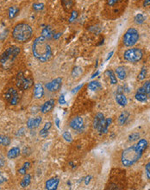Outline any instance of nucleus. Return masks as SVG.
<instances>
[{
    "label": "nucleus",
    "mask_w": 150,
    "mask_h": 190,
    "mask_svg": "<svg viewBox=\"0 0 150 190\" xmlns=\"http://www.w3.org/2000/svg\"><path fill=\"white\" fill-rule=\"evenodd\" d=\"M148 143L145 138H141L138 143L124 149L121 156V162L124 167H130L135 164L147 149Z\"/></svg>",
    "instance_id": "nucleus-1"
},
{
    "label": "nucleus",
    "mask_w": 150,
    "mask_h": 190,
    "mask_svg": "<svg viewBox=\"0 0 150 190\" xmlns=\"http://www.w3.org/2000/svg\"><path fill=\"white\" fill-rule=\"evenodd\" d=\"M32 52L34 56L41 62H46L52 57V49L42 36L37 37L32 45Z\"/></svg>",
    "instance_id": "nucleus-2"
},
{
    "label": "nucleus",
    "mask_w": 150,
    "mask_h": 190,
    "mask_svg": "<svg viewBox=\"0 0 150 190\" xmlns=\"http://www.w3.org/2000/svg\"><path fill=\"white\" fill-rule=\"evenodd\" d=\"M33 35V30L31 26L25 23L18 24L15 26L12 31V37L18 43L28 42Z\"/></svg>",
    "instance_id": "nucleus-3"
},
{
    "label": "nucleus",
    "mask_w": 150,
    "mask_h": 190,
    "mask_svg": "<svg viewBox=\"0 0 150 190\" xmlns=\"http://www.w3.org/2000/svg\"><path fill=\"white\" fill-rule=\"evenodd\" d=\"M21 49L17 46L10 47L6 49L0 56V65L4 69H9L11 68L13 62L20 54Z\"/></svg>",
    "instance_id": "nucleus-4"
},
{
    "label": "nucleus",
    "mask_w": 150,
    "mask_h": 190,
    "mask_svg": "<svg viewBox=\"0 0 150 190\" xmlns=\"http://www.w3.org/2000/svg\"><path fill=\"white\" fill-rule=\"evenodd\" d=\"M139 40V32L134 28H129L123 36L122 42L126 47L134 46Z\"/></svg>",
    "instance_id": "nucleus-5"
},
{
    "label": "nucleus",
    "mask_w": 150,
    "mask_h": 190,
    "mask_svg": "<svg viewBox=\"0 0 150 190\" xmlns=\"http://www.w3.org/2000/svg\"><path fill=\"white\" fill-rule=\"evenodd\" d=\"M123 57H124L125 61H127L128 62H137L142 59L143 51L138 48L129 49L124 52Z\"/></svg>",
    "instance_id": "nucleus-6"
},
{
    "label": "nucleus",
    "mask_w": 150,
    "mask_h": 190,
    "mask_svg": "<svg viewBox=\"0 0 150 190\" xmlns=\"http://www.w3.org/2000/svg\"><path fill=\"white\" fill-rule=\"evenodd\" d=\"M33 86V80L26 76L24 72H20L17 74V87L20 90H27Z\"/></svg>",
    "instance_id": "nucleus-7"
},
{
    "label": "nucleus",
    "mask_w": 150,
    "mask_h": 190,
    "mask_svg": "<svg viewBox=\"0 0 150 190\" xmlns=\"http://www.w3.org/2000/svg\"><path fill=\"white\" fill-rule=\"evenodd\" d=\"M5 98L6 101L9 102L11 105H17L20 100V96L18 94V92L14 88H9L5 93Z\"/></svg>",
    "instance_id": "nucleus-8"
},
{
    "label": "nucleus",
    "mask_w": 150,
    "mask_h": 190,
    "mask_svg": "<svg viewBox=\"0 0 150 190\" xmlns=\"http://www.w3.org/2000/svg\"><path fill=\"white\" fill-rule=\"evenodd\" d=\"M62 85V79L61 78H56L54 80H52L49 83H47L45 85V87L50 91V92H57L61 89Z\"/></svg>",
    "instance_id": "nucleus-9"
},
{
    "label": "nucleus",
    "mask_w": 150,
    "mask_h": 190,
    "mask_svg": "<svg viewBox=\"0 0 150 190\" xmlns=\"http://www.w3.org/2000/svg\"><path fill=\"white\" fill-rule=\"evenodd\" d=\"M70 127L77 131H80L83 130L84 127V120L80 117H75L73 118L70 122Z\"/></svg>",
    "instance_id": "nucleus-10"
},
{
    "label": "nucleus",
    "mask_w": 150,
    "mask_h": 190,
    "mask_svg": "<svg viewBox=\"0 0 150 190\" xmlns=\"http://www.w3.org/2000/svg\"><path fill=\"white\" fill-rule=\"evenodd\" d=\"M112 122V118H109L107 119H104L101 124L97 128V130L98 131L99 134H105L107 133L108 131V129H109V126L110 125Z\"/></svg>",
    "instance_id": "nucleus-11"
},
{
    "label": "nucleus",
    "mask_w": 150,
    "mask_h": 190,
    "mask_svg": "<svg viewBox=\"0 0 150 190\" xmlns=\"http://www.w3.org/2000/svg\"><path fill=\"white\" fill-rule=\"evenodd\" d=\"M59 183H60V179L57 177H53L46 181L45 187L46 189H48V190H54L57 188Z\"/></svg>",
    "instance_id": "nucleus-12"
},
{
    "label": "nucleus",
    "mask_w": 150,
    "mask_h": 190,
    "mask_svg": "<svg viewBox=\"0 0 150 190\" xmlns=\"http://www.w3.org/2000/svg\"><path fill=\"white\" fill-rule=\"evenodd\" d=\"M54 105H55V100L54 99H49V100H48L47 102H45L42 105V107H41V112H42V113H47V112H49L53 108H54Z\"/></svg>",
    "instance_id": "nucleus-13"
},
{
    "label": "nucleus",
    "mask_w": 150,
    "mask_h": 190,
    "mask_svg": "<svg viewBox=\"0 0 150 190\" xmlns=\"http://www.w3.org/2000/svg\"><path fill=\"white\" fill-rule=\"evenodd\" d=\"M42 118L41 117H36L35 118H30L27 122V127L29 129H36L39 127V125L42 123Z\"/></svg>",
    "instance_id": "nucleus-14"
},
{
    "label": "nucleus",
    "mask_w": 150,
    "mask_h": 190,
    "mask_svg": "<svg viewBox=\"0 0 150 190\" xmlns=\"http://www.w3.org/2000/svg\"><path fill=\"white\" fill-rule=\"evenodd\" d=\"M44 95V88L41 83H36L35 85V90H34V97L36 99H41Z\"/></svg>",
    "instance_id": "nucleus-15"
},
{
    "label": "nucleus",
    "mask_w": 150,
    "mask_h": 190,
    "mask_svg": "<svg viewBox=\"0 0 150 190\" xmlns=\"http://www.w3.org/2000/svg\"><path fill=\"white\" fill-rule=\"evenodd\" d=\"M116 101L120 106H126L128 104V99L123 94V93H116Z\"/></svg>",
    "instance_id": "nucleus-16"
},
{
    "label": "nucleus",
    "mask_w": 150,
    "mask_h": 190,
    "mask_svg": "<svg viewBox=\"0 0 150 190\" xmlns=\"http://www.w3.org/2000/svg\"><path fill=\"white\" fill-rule=\"evenodd\" d=\"M104 119H105V118H104V114L101 113V112H98V113L95 116L94 120H93V127H94V129L97 130V128L100 125V124H101Z\"/></svg>",
    "instance_id": "nucleus-17"
},
{
    "label": "nucleus",
    "mask_w": 150,
    "mask_h": 190,
    "mask_svg": "<svg viewBox=\"0 0 150 190\" xmlns=\"http://www.w3.org/2000/svg\"><path fill=\"white\" fill-rule=\"evenodd\" d=\"M116 74L118 77V79H120L121 80H123L126 79L127 77V73L126 70L123 67H118L116 68Z\"/></svg>",
    "instance_id": "nucleus-18"
},
{
    "label": "nucleus",
    "mask_w": 150,
    "mask_h": 190,
    "mask_svg": "<svg viewBox=\"0 0 150 190\" xmlns=\"http://www.w3.org/2000/svg\"><path fill=\"white\" fill-rule=\"evenodd\" d=\"M19 155H20V149L18 147H13L12 149H11L9 150L7 156H8L9 159H15Z\"/></svg>",
    "instance_id": "nucleus-19"
},
{
    "label": "nucleus",
    "mask_w": 150,
    "mask_h": 190,
    "mask_svg": "<svg viewBox=\"0 0 150 190\" xmlns=\"http://www.w3.org/2000/svg\"><path fill=\"white\" fill-rule=\"evenodd\" d=\"M51 126H52V123H51V122H47V123L45 124L44 127L41 130V131H40V136H41L42 137H43V138H46V137H48V131H49Z\"/></svg>",
    "instance_id": "nucleus-20"
},
{
    "label": "nucleus",
    "mask_w": 150,
    "mask_h": 190,
    "mask_svg": "<svg viewBox=\"0 0 150 190\" xmlns=\"http://www.w3.org/2000/svg\"><path fill=\"white\" fill-rule=\"evenodd\" d=\"M128 117H129V112H127V111H123V112L120 114V116H119V118H118V124H119L120 125L125 124V123H126V121L128 120Z\"/></svg>",
    "instance_id": "nucleus-21"
},
{
    "label": "nucleus",
    "mask_w": 150,
    "mask_h": 190,
    "mask_svg": "<svg viewBox=\"0 0 150 190\" xmlns=\"http://www.w3.org/2000/svg\"><path fill=\"white\" fill-rule=\"evenodd\" d=\"M105 74L108 75V77H109V79H110V84L115 85V84H116V83H117V79H116V74H114V72H113L112 70L108 69V70H106Z\"/></svg>",
    "instance_id": "nucleus-22"
},
{
    "label": "nucleus",
    "mask_w": 150,
    "mask_h": 190,
    "mask_svg": "<svg viewBox=\"0 0 150 190\" xmlns=\"http://www.w3.org/2000/svg\"><path fill=\"white\" fill-rule=\"evenodd\" d=\"M135 98L136 100L140 101V102H146L147 100V94L145 93H141V92H137L135 95Z\"/></svg>",
    "instance_id": "nucleus-23"
},
{
    "label": "nucleus",
    "mask_w": 150,
    "mask_h": 190,
    "mask_svg": "<svg viewBox=\"0 0 150 190\" xmlns=\"http://www.w3.org/2000/svg\"><path fill=\"white\" fill-rule=\"evenodd\" d=\"M30 182H31V176H30V174H24V177L23 178L20 185L22 187L24 188V187H27L30 184Z\"/></svg>",
    "instance_id": "nucleus-24"
},
{
    "label": "nucleus",
    "mask_w": 150,
    "mask_h": 190,
    "mask_svg": "<svg viewBox=\"0 0 150 190\" xmlns=\"http://www.w3.org/2000/svg\"><path fill=\"white\" fill-rule=\"evenodd\" d=\"M42 37H45L46 39H49L53 37V32L51 30V29L49 27H46L42 30Z\"/></svg>",
    "instance_id": "nucleus-25"
},
{
    "label": "nucleus",
    "mask_w": 150,
    "mask_h": 190,
    "mask_svg": "<svg viewBox=\"0 0 150 190\" xmlns=\"http://www.w3.org/2000/svg\"><path fill=\"white\" fill-rule=\"evenodd\" d=\"M11 143V139L9 137L6 136H0V145L2 146H8Z\"/></svg>",
    "instance_id": "nucleus-26"
},
{
    "label": "nucleus",
    "mask_w": 150,
    "mask_h": 190,
    "mask_svg": "<svg viewBox=\"0 0 150 190\" xmlns=\"http://www.w3.org/2000/svg\"><path fill=\"white\" fill-rule=\"evenodd\" d=\"M61 3L66 11H69L73 7V0H61Z\"/></svg>",
    "instance_id": "nucleus-27"
},
{
    "label": "nucleus",
    "mask_w": 150,
    "mask_h": 190,
    "mask_svg": "<svg viewBox=\"0 0 150 190\" xmlns=\"http://www.w3.org/2000/svg\"><path fill=\"white\" fill-rule=\"evenodd\" d=\"M18 11H19V9H18L17 6H12V7H11L10 10H9V17H10V18H15V17L17 15Z\"/></svg>",
    "instance_id": "nucleus-28"
},
{
    "label": "nucleus",
    "mask_w": 150,
    "mask_h": 190,
    "mask_svg": "<svg viewBox=\"0 0 150 190\" xmlns=\"http://www.w3.org/2000/svg\"><path fill=\"white\" fill-rule=\"evenodd\" d=\"M100 87H101V85L98 81H91L88 84V88L91 91H96Z\"/></svg>",
    "instance_id": "nucleus-29"
},
{
    "label": "nucleus",
    "mask_w": 150,
    "mask_h": 190,
    "mask_svg": "<svg viewBox=\"0 0 150 190\" xmlns=\"http://www.w3.org/2000/svg\"><path fill=\"white\" fill-rule=\"evenodd\" d=\"M134 21L137 24H142L145 21V17L141 13H139V14L135 15V17L134 18Z\"/></svg>",
    "instance_id": "nucleus-30"
},
{
    "label": "nucleus",
    "mask_w": 150,
    "mask_h": 190,
    "mask_svg": "<svg viewBox=\"0 0 150 190\" xmlns=\"http://www.w3.org/2000/svg\"><path fill=\"white\" fill-rule=\"evenodd\" d=\"M82 73H83V69L80 67H76L73 68V70L72 72V75L73 78H78L82 74Z\"/></svg>",
    "instance_id": "nucleus-31"
},
{
    "label": "nucleus",
    "mask_w": 150,
    "mask_h": 190,
    "mask_svg": "<svg viewBox=\"0 0 150 190\" xmlns=\"http://www.w3.org/2000/svg\"><path fill=\"white\" fill-rule=\"evenodd\" d=\"M146 76H147V68H146L145 67H143V68H141V72H140L139 74H138L137 80H140V81H141V80H143L146 78Z\"/></svg>",
    "instance_id": "nucleus-32"
},
{
    "label": "nucleus",
    "mask_w": 150,
    "mask_h": 190,
    "mask_svg": "<svg viewBox=\"0 0 150 190\" xmlns=\"http://www.w3.org/2000/svg\"><path fill=\"white\" fill-rule=\"evenodd\" d=\"M30 162H24V164L23 165V167L18 170L19 174H26V173H27V169L30 168Z\"/></svg>",
    "instance_id": "nucleus-33"
},
{
    "label": "nucleus",
    "mask_w": 150,
    "mask_h": 190,
    "mask_svg": "<svg viewBox=\"0 0 150 190\" xmlns=\"http://www.w3.org/2000/svg\"><path fill=\"white\" fill-rule=\"evenodd\" d=\"M62 137L68 143H71L73 141V137H72V135L69 131H64L63 134H62Z\"/></svg>",
    "instance_id": "nucleus-34"
},
{
    "label": "nucleus",
    "mask_w": 150,
    "mask_h": 190,
    "mask_svg": "<svg viewBox=\"0 0 150 190\" xmlns=\"http://www.w3.org/2000/svg\"><path fill=\"white\" fill-rule=\"evenodd\" d=\"M140 137V134L137 133V132H135V133H132L129 135L128 137V141L130 142H135V141H137Z\"/></svg>",
    "instance_id": "nucleus-35"
},
{
    "label": "nucleus",
    "mask_w": 150,
    "mask_h": 190,
    "mask_svg": "<svg viewBox=\"0 0 150 190\" xmlns=\"http://www.w3.org/2000/svg\"><path fill=\"white\" fill-rule=\"evenodd\" d=\"M141 87L144 89L145 93H146L147 94H148L149 92H150V81H146Z\"/></svg>",
    "instance_id": "nucleus-36"
},
{
    "label": "nucleus",
    "mask_w": 150,
    "mask_h": 190,
    "mask_svg": "<svg viewBox=\"0 0 150 190\" xmlns=\"http://www.w3.org/2000/svg\"><path fill=\"white\" fill-rule=\"evenodd\" d=\"M44 8V5L42 4H35L33 5V9L35 11H41Z\"/></svg>",
    "instance_id": "nucleus-37"
},
{
    "label": "nucleus",
    "mask_w": 150,
    "mask_h": 190,
    "mask_svg": "<svg viewBox=\"0 0 150 190\" xmlns=\"http://www.w3.org/2000/svg\"><path fill=\"white\" fill-rule=\"evenodd\" d=\"M145 169H146V174H147V179L150 180V162L148 163H147L146 167H145Z\"/></svg>",
    "instance_id": "nucleus-38"
},
{
    "label": "nucleus",
    "mask_w": 150,
    "mask_h": 190,
    "mask_svg": "<svg viewBox=\"0 0 150 190\" xmlns=\"http://www.w3.org/2000/svg\"><path fill=\"white\" fill-rule=\"evenodd\" d=\"M121 0H107V5L109 6H114L115 5H116Z\"/></svg>",
    "instance_id": "nucleus-39"
},
{
    "label": "nucleus",
    "mask_w": 150,
    "mask_h": 190,
    "mask_svg": "<svg viewBox=\"0 0 150 190\" xmlns=\"http://www.w3.org/2000/svg\"><path fill=\"white\" fill-rule=\"evenodd\" d=\"M58 102H59V104H60V105H65V104L67 103V101H66V99H65V96H64L63 94L60 96Z\"/></svg>",
    "instance_id": "nucleus-40"
},
{
    "label": "nucleus",
    "mask_w": 150,
    "mask_h": 190,
    "mask_svg": "<svg viewBox=\"0 0 150 190\" xmlns=\"http://www.w3.org/2000/svg\"><path fill=\"white\" fill-rule=\"evenodd\" d=\"M77 17H78V13H77V11H73L72 12V17L70 18V20H69V21H70L71 23L73 22V21L77 18Z\"/></svg>",
    "instance_id": "nucleus-41"
},
{
    "label": "nucleus",
    "mask_w": 150,
    "mask_h": 190,
    "mask_svg": "<svg viewBox=\"0 0 150 190\" xmlns=\"http://www.w3.org/2000/svg\"><path fill=\"white\" fill-rule=\"evenodd\" d=\"M143 6H144V7H148V6H150V0H144Z\"/></svg>",
    "instance_id": "nucleus-42"
},
{
    "label": "nucleus",
    "mask_w": 150,
    "mask_h": 190,
    "mask_svg": "<svg viewBox=\"0 0 150 190\" xmlns=\"http://www.w3.org/2000/svg\"><path fill=\"white\" fill-rule=\"evenodd\" d=\"M83 86H84V84H82V85H79V87H77L76 88H74V89L73 90V93H77V92H78V91H79V89H80V88H81V87H82Z\"/></svg>",
    "instance_id": "nucleus-43"
},
{
    "label": "nucleus",
    "mask_w": 150,
    "mask_h": 190,
    "mask_svg": "<svg viewBox=\"0 0 150 190\" xmlns=\"http://www.w3.org/2000/svg\"><path fill=\"white\" fill-rule=\"evenodd\" d=\"M91 179V175H90V176H86V177H85V185H88V184H89V182H90Z\"/></svg>",
    "instance_id": "nucleus-44"
},
{
    "label": "nucleus",
    "mask_w": 150,
    "mask_h": 190,
    "mask_svg": "<svg viewBox=\"0 0 150 190\" xmlns=\"http://www.w3.org/2000/svg\"><path fill=\"white\" fill-rule=\"evenodd\" d=\"M5 181H6V178L4 177V176L2 175V173L0 172V183H3V182Z\"/></svg>",
    "instance_id": "nucleus-45"
},
{
    "label": "nucleus",
    "mask_w": 150,
    "mask_h": 190,
    "mask_svg": "<svg viewBox=\"0 0 150 190\" xmlns=\"http://www.w3.org/2000/svg\"><path fill=\"white\" fill-rule=\"evenodd\" d=\"M113 54H114V51H113V50H112V51H110V52L108 54V56H107V58H106V60H105V61H106V62H107V61H109V60H110V59L112 57Z\"/></svg>",
    "instance_id": "nucleus-46"
},
{
    "label": "nucleus",
    "mask_w": 150,
    "mask_h": 190,
    "mask_svg": "<svg viewBox=\"0 0 150 190\" xmlns=\"http://www.w3.org/2000/svg\"><path fill=\"white\" fill-rule=\"evenodd\" d=\"M54 124H56V126L58 127V128H60V119H59V118H55V120H54Z\"/></svg>",
    "instance_id": "nucleus-47"
},
{
    "label": "nucleus",
    "mask_w": 150,
    "mask_h": 190,
    "mask_svg": "<svg viewBox=\"0 0 150 190\" xmlns=\"http://www.w3.org/2000/svg\"><path fill=\"white\" fill-rule=\"evenodd\" d=\"M24 128H22L21 130H18L19 132L17 133V136H19V135L21 136V135H22L23 133H24Z\"/></svg>",
    "instance_id": "nucleus-48"
},
{
    "label": "nucleus",
    "mask_w": 150,
    "mask_h": 190,
    "mask_svg": "<svg viewBox=\"0 0 150 190\" xmlns=\"http://www.w3.org/2000/svg\"><path fill=\"white\" fill-rule=\"evenodd\" d=\"M98 74H99V72H98V71H97V72H96V73H95V74H94L91 76V78H92V79H93V78H95V77H96V76H97Z\"/></svg>",
    "instance_id": "nucleus-49"
},
{
    "label": "nucleus",
    "mask_w": 150,
    "mask_h": 190,
    "mask_svg": "<svg viewBox=\"0 0 150 190\" xmlns=\"http://www.w3.org/2000/svg\"><path fill=\"white\" fill-rule=\"evenodd\" d=\"M147 96H148V97H149V98H150V92H149V93H148V94H147Z\"/></svg>",
    "instance_id": "nucleus-50"
}]
</instances>
